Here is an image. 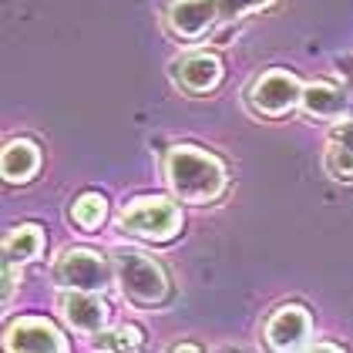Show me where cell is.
<instances>
[{"instance_id": "7c38bea8", "label": "cell", "mask_w": 353, "mask_h": 353, "mask_svg": "<svg viewBox=\"0 0 353 353\" xmlns=\"http://www.w3.org/2000/svg\"><path fill=\"white\" fill-rule=\"evenodd\" d=\"M41 168V152L37 145L28 141V138H17L3 148V162H0V172L10 185H21V182H30L34 172Z\"/></svg>"}, {"instance_id": "6da1fadb", "label": "cell", "mask_w": 353, "mask_h": 353, "mask_svg": "<svg viewBox=\"0 0 353 353\" xmlns=\"http://www.w3.org/2000/svg\"><path fill=\"white\" fill-rule=\"evenodd\" d=\"M165 179L168 189L175 192L182 202H212L225 189V168L216 155L195 148V145H179L165 159Z\"/></svg>"}, {"instance_id": "2e32d148", "label": "cell", "mask_w": 353, "mask_h": 353, "mask_svg": "<svg viewBox=\"0 0 353 353\" xmlns=\"http://www.w3.org/2000/svg\"><path fill=\"white\" fill-rule=\"evenodd\" d=\"M138 347H141V330L138 326H118L114 333H105L98 340L101 353H138Z\"/></svg>"}, {"instance_id": "8fae6325", "label": "cell", "mask_w": 353, "mask_h": 353, "mask_svg": "<svg viewBox=\"0 0 353 353\" xmlns=\"http://www.w3.org/2000/svg\"><path fill=\"white\" fill-rule=\"evenodd\" d=\"M323 162L330 179H336V182H350L353 179V118L333 125V132L326 138Z\"/></svg>"}, {"instance_id": "d6986e66", "label": "cell", "mask_w": 353, "mask_h": 353, "mask_svg": "<svg viewBox=\"0 0 353 353\" xmlns=\"http://www.w3.org/2000/svg\"><path fill=\"white\" fill-rule=\"evenodd\" d=\"M306 353H343V350H336L333 343H316V347H310Z\"/></svg>"}, {"instance_id": "277c9868", "label": "cell", "mask_w": 353, "mask_h": 353, "mask_svg": "<svg viewBox=\"0 0 353 353\" xmlns=\"http://www.w3.org/2000/svg\"><path fill=\"white\" fill-rule=\"evenodd\" d=\"M54 279L64 290H81V293H98L111 283V266L91 249H68L54 263Z\"/></svg>"}, {"instance_id": "ba28073f", "label": "cell", "mask_w": 353, "mask_h": 353, "mask_svg": "<svg viewBox=\"0 0 353 353\" xmlns=\"http://www.w3.org/2000/svg\"><path fill=\"white\" fill-rule=\"evenodd\" d=\"M310 336V313L303 306H283L266 323V340L276 353H293Z\"/></svg>"}, {"instance_id": "ac0fdd59", "label": "cell", "mask_w": 353, "mask_h": 353, "mask_svg": "<svg viewBox=\"0 0 353 353\" xmlns=\"http://www.w3.org/2000/svg\"><path fill=\"white\" fill-rule=\"evenodd\" d=\"M168 353H202V347H195V343H175Z\"/></svg>"}, {"instance_id": "5b68a950", "label": "cell", "mask_w": 353, "mask_h": 353, "mask_svg": "<svg viewBox=\"0 0 353 353\" xmlns=\"http://www.w3.org/2000/svg\"><path fill=\"white\" fill-rule=\"evenodd\" d=\"M303 101V84L290 71H270L249 88V108L266 118H283Z\"/></svg>"}, {"instance_id": "4fadbf2b", "label": "cell", "mask_w": 353, "mask_h": 353, "mask_svg": "<svg viewBox=\"0 0 353 353\" xmlns=\"http://www.w3.org/2000/svg\"><path fill=\"white\" fill-rule=\"evenodd\" d=\"M41 249H44L41 229L37 225H17L3 239V266H24V263L41 256Z\"/></svg>"}, {"instance_id": "30bf717a", "label": "cell", "mask_w": 353, "mask_h": 353, "mask_svg": "<svg viewBox=\"0 0 353 353\" xmlns=\"http://www.w3.org/2000/svg\"><path fill=\"white\" fill-rule=\"evenodd\" d=\"M172 71H175V81L192 94H205L222 81V61L216 54H185L172 64Z\"/></svg>"}, {"instance_id": "8992f818", "label": "cell", "mask_w": 353, "mask_h": 353, "mask_svg": "<svg viewBox=\"0 0 353 353\" xmlns=\"http://www.w3.org/2000/svg\"><path fill=\"white\" fill-rule=\"evenodd\" d=\"M3 347L7 353H68V340L54 323L41 316H24L7 326Z\"/></svg>"}, {"instance_id": "3957f363", "label": "cell", "mask_w": 353, "mask_h": 353, "mask_svg": "<svg viewBox=\"0 0 353 353\" xmlns=\"http://www.w3.org/2000/svg\"><path fill=\"white\" fill-rule=\"evenodd\" d=\"M179 225H182L179 205L168 202V199H159V195L155 199H138L121 216V229L125 232H132L138 239H152V243L172 239L179 232Z\"/></svg>"}, {"instance_id": "5bb4252c", "label": "cell", "mask_w": 353, "mask_h": 353, "mask_svg": "<svg viewBox=\"0 0 353 353\" xmlns=\"http://www.w3.org/2000/svg\"><path fill=\"white\" fill-rule=\"evenodd\" d=\"M303 108L310 111L313 118H340L347 111V94L333 84H310L303 88Z\"/></svg>"}, {"instance_id": "7a4b0ae2", "label": "cell", "mask_w": 353, "mask_h": 353, "mask_svg": "<svg viewBox=\"0 0 353 353\" xmlns=\"http://www.w3.org/2000/svg\"><path fill=\"white\" fill-rule=\"evenodd\" d=\"M114 272H118V283H121L125 296L141 303V306H155L168 293L165 270L155 259L141 256L135 249H118L114 252Z\"/></svg>"}, {"instance_id": "9c48e42d", "label": "cell", "mask_w": 353, "mask_h": 353, "mask_svg": "<svg viewBox=\"0 0 353 353\" xmlns=\"http://www.w3.org/2000/svg\"><path fill=\"white\" fill-rule=\"evenodd\" d=\"M61 313L68 326H74L78 333H98L108 323V303L98 293H81V290H68L61 296Z\"/></svg>"}, {"instance_id": "e0dca14e", "label": "cell", "mask_w": 353, "mask_h": 353, "mask_svg": "<svg viewBox=\"0 0 353 353\" xmlns=\"http://www.w3.org/2000/svg\"><path fill=\"white\" fill-rule=\"evenodd\" d=\"M272 0H219V10H222V17L225 21H236V17H245V14H252V10H263V7H270Z\"/></svg>"}, {"instance_id": "52a82bcc", "label": "cell", "mask_w": 353, "mask_h": 353, "mask_svg": "<svg viewBox=\"0 0 353 353\" xmlns=\"http://www.w3.org/2000/svg\"><path fill=\"white\" fill-rule=\"evenodd\" d=\"M219 17H222L219 0H175L168 7V28L182 41H199L202 34L212 30Z\"/></svg>"}, {"instance_id": "9a60e30c", "label": "cell", "mask_w": 353, "mask_h": 353, "mask_svg": "<svg viewBox=\"0 0 353 353\" xmlns=\"http://www.w3.org/2000/svg\"><path fill=\"white\" fill-rule=\"evenodd\" d=\"M108 216V202H105V195H98V192H84L81 199L71 205V219L88 229V232H94V229H101V222Z\"/></svg>"}]
</instances>
